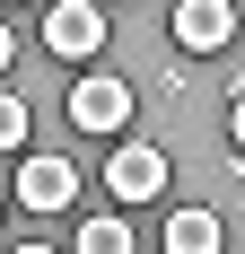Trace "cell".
<instances>
[{
    "label": "cell",
    "mask_w": 245,
    "mask_h": 254,
    "mask_svg": "<svg viewBox=\"0 0 245 254\" xmlns=\"http://www.w3.org/2000/svg\"><path fill=\"white\" fill-rule=\"evenodd\" d=\"M44 44L61 53V62H97L105 53V9H88V0H61L44 18Z\"/></svg>",
    "instance_id": "obj_1"
},
{
    "label": "cell",
    "mask_w": 245,
    "mask_h": 254,
    "mask_svg": "<svg viewBox=\"0 0 245 254\" xmlns=\"http://www.w3.org/2000/svg\"><path fill=\"white\" fill-rule=\"evenodd\" d=\"M0 9H18V0H0Z\"/></svg>",
    "instance_id": "obj_10"
},
{
    "label": "cell",
    "mask_w": 245,
    "mask_h": 254,
    "mask_svg": "<svg viewBox=\"0 0 245 254\" xmlns=\"http://www.w3.org/2000/svg\"><path fill=\"white\" fill-rule=\"evenodd\" d=\"M237 35V0H175V44L184 53H228Z\"/></svg>",
    "instance_id": "obj_3"
},
{
    "label": "cell",
    "mask_w": 245,
    "mask_h": 254,
    "mask_svg": "<svg viewBox=\"0 0 245 254\" xmlns=\"http://www.w3.org/2000/svg\"><path fill=\"white\" fill-rule=\"evenodd\" d=\"M105 193L114 202H158L167 193V149H114L105 158Z\"/></svg>",
    "instance_id": "obj_4"
},
{
    "label": "cell",
    "mask_w": 245,
    "mask_h": 254,
    "mask_svg": "<svg viewBox=\"0 0 245 254\" xmlns=\"http://www.w3.org/2000/svg\"><path fill=\"white\" fill-rule=\"evenodd\" d=\"M70 193H79V167H70V158H53V149L18 158V202L26 210H70Z\"/></svg>",
    "instance_id": "obj_2"
},
{
    "label": "cell",
    "mask_w": 245,
    "mask_h": 254,
    "mask_svg": "<svg viewBox=\"0 0 245 254\" xmlns=\"http://www.w3.org/2000/svg\"><path fill=\"white\" fill-rule=\"evenodd\" d=\"M18 149H26V97L0 88V158H18Z\"/></svg>",
    "instance_id": "obj_8"
},
{
    "label": "cell",
    "mask_w": 245,
    "mask_h": 254,
    "mask_svg": "<svg viewBox=\"0 0 245 254\" xmlns=\"http://www.w3.org/2000/svg\"><path fill=\"white\" fill-rule=\"evenodd\" d=\"M79 246L88 254H131V228L122 219H79Z\"/></svg>",
    "instance_id": "obj_7"
},
{
    "label": "cell",
    "mask_w": 245,
    "mask_h": 254,
    "mask_svg": "<svg viewBox=\"0 0 245 254\" xmlns=\"http://www.w3.org/2000/svg\"><path fill=\"white\" fill-rule=\"evenodd\" d=\"M0 70H9V26H0Z\"/></svg>",
    "instance_id": "obj_9"
},
{
    "label": "cell",
    "mask_w": 245,
    "mask_h": 254,
    "mask_svg": "<svg viewBox=\"0 0 245 254\" xmlns=\"http://www.w3.org/2000/svg\"><path fill=\"white\" fill-rule=\"evenodd\" d=\"M70 123L79 131H122L131 123V88L122 79H70Z\"/></svg>",
    "instance_id": "obj_5"
},
{
    "label": "cell",
    "mask_w": 245,
    "mask_h": 254,
    "mask_svg": "<svg viewBox=\"0 0 245 254\" xmlns=\"http://www.w3.org/2000/svg\"><path fill=\"white\" fill-rule=\"evenodd\" d=\"M167 246H175V254H219V246H228V228H219V210L184 202V210L167 219Z\"/></svg>",
    "instance_id": "obj_6"
}]
</instances>
